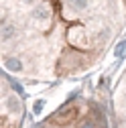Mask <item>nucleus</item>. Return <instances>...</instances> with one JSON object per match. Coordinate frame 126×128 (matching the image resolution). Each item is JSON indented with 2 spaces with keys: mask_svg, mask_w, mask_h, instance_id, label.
<instances>
[{
  "mask_svg": "<svg viewBox=\"0 0 126 128\" xmlns=\"http://www.w3.org/2000/svg\"><path fill=\"white\" fill-rule=\"evenodd\" d=\"M77 114H80V110H77L75 106H65V108H61L57 114H55V118H53V122L55 124H59V126H65V124H69V122H73L75 118H77Z\"/></svg>",
  "mask_w": 126,
  "mask_h": 128,
  "instance_id": "obj_1",
  "label": "nucleus"
},
{
  "mask_svg": "<svg viewBox=\"0 0 126 128\" xmlns=\"http://www.w3.org/2000/svg\"><path fill=\"white\" fill-rule=\"evenodd\" d=\"M4 67H6L8 71H12V73H18V71L24 69L22 61H20L18 57H4Z\"/></svg>",
  "mask_w": 126,
  "mask_h": 128,
  "instance_id": "obj_2",
  "label": "nucleus"
},
{
  "mask_svg": "<svg viewBox=\"0 0 126 128\" xmlns=\"http://www.w3.org/2000/svg\"><path fill=\"white\" fill-rule=\"evenodd\" d=\"M49 16H51V10L47 8L45 4H35V8H33V18H37V20H49Z\"/></svg>",
  "mask_w": 126,
  "mask_h": 128,
  "instance_id": "obj_3",
  "label": "nucleus"
},
{
  "mask_svg": "<svg viewBox=\"0 0 126 128\" xmlns=\"http://www.w3.org/2000/svg\"><path fill=\"white\" fill-rule=\"evenodd\" d=\"M14 35H16V26L8 20H2V41H10Z\"/></svg>",
  "mask_w": 126,
  "mask_h": 128,
  "instance_id": "obj_4",
  "label": "nucleus"
},
{
  "mask_svg": "<svg viewBox=\"0 0 126 128\" xmlns=\"http://www.w3.org/2000/svg\"><path fill=\"white\" fill-rule=\"evenodd\" d=\"M6 108L10 110V112H14V114H18V112L22 110V106H20V102L14 98V96H10V98L6 100Z\"/></svg>",
  "mask_w": 126,
  "mask_h": 128,
  "instance_id": "obj_5",
  "label": "nucleus"
},
{
  "mask_svg": "<svg viewBox=\"0 0 126 128\" xmlns=\"http://www.w3.org/2000/svg\"><path fill=\"white\" fill-rule=\"evenodd\" d=\"M80 128H98V124H96V120H92V118H86V120L80 124Z\"/></svg>",
  "mask_w": 126,
  "mask_h": 128,
  "instance_id": "obj_6",
  "label": "nucleus"
},
{
  "mask_svg": "<svg viewBox=\"0 0 126 128\" xmlns=\"http://www.w3.org/2000/svg\"><path fill=\"white\" fill-rule=\"evenodd\" d=\"M69 2H71L75 8H84V6H86V0H69Z\"/></svg>",
  "mask_w": 126,
  "mask_h": 128,
  "instance_id": "obj_7",
  "label": "nucleus"
},
{
  "mask_svg": "<svg viewBox=\"0 0 126 128\" xmlns=\"http://www.w3.org/2000/svg\"><path fill=\"white\" fill-rule=\"evenodd\" d=\"M124 49H126V41H122V43L116 47V55H122V51H124Z\"/></svg>",
  "mask_w": 126,
  "mask_h": 128,
  "instance_id": "obj_8",
  "label": "nucleus"
},
{
  "mask_svg": "<svg viewBox=\"0 0 126 128\" xmlns=\"http://www.w3.org/2000/svg\"><path fill=\"white\" fill-rule=\"evenodd\" d=\"M41 110H43V102H37L35 104V112H41Z\"/></svg>",
  "mask_w": 126,
  "mask_h": 128,
  "instance_id": "obj_9",
  "label": "nucleus"
},
{
  "mask_svg": "<svg viewBox=\"0 0 126 128\" xmlns=\"http://www.w3.org/2000/svg\"><path fill=\"white\" fill-rule=\"evenodd\" d=\"M20 2H24V4H33V6H35V4H37V0H20Z\"/></svg>",
  "mask_w": 126,
  "mask_h": 128,
  "instance_id": "obj_10",
  "label": "nucleus"
}]
</instances>
